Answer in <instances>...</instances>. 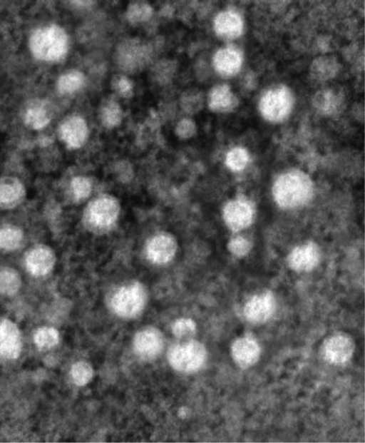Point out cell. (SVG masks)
Here are the masks:
<instances>
[{"label": "cell", "mask_w": 365, "mask_h": 443, "mask_svg": "<svg viewBox=\"0 0 365 443\" xmlns=\"http://www.w3.org/2000/svg\"><path fill=\"white\" fill-rule=\"evenodd\" d=\"M313 185L310 178L300 170L281 175L274 182L273 198L282 208L291 209L305 204L312 197Z\"/></svg>", "instance_id": "cell-1"}, {"label": "cell", "mask_w": 365, "mask_h": 443, "mask_svg": "<svg viewBox=\"0 0 365 443\" xmlns=\"http://www.w3.org/2000/svg\"><path fill=\"white\" fill-rule=\"evenodd\" d=\"M30 48L34 56L43 61H57L66 53L68 38L64 30L51 25L36 30L30 39Z\"/></svg>", "instance_id": "cell-2"}, {"label": "cell", "mask_w": 365, "mask_h": 443, "mask_svg": "<svg viewBox=\"0 0 365 443\" xmlns=\"http://www.w3.org/2000/svg\"><path fill=\"white\" fill-rule=\"evenodd\" d=\"M206 354L202 344L196 340H190L170 347L168 352V359L176 370L192 372L203 365Z\"/></svg>", "instance_id": "cell-3"}, {"label": "cell", "mask_w": 365, "mask_h": 443, "mask_svg": "<svg viewBox=\"0 0 365 443\" xmlns=\"http://www.w3.org/2000/svg\"><path fill=\"white\" fill-rule=\"evenodd\" d=\"M293 105V96L288 88L276 87L266 92L259 101V110L264 118L278 122L290 113Z\"/></svg>", "instance_id": "cell-4"}, {"label": "cell", "mask_w": 365, "mask_h": 443, "mask_svg": "<svg viewBox=\"0 0 365 443\" xmlns=\"http://www.w3.org/2000/svg\"><path fill=\"white\" fill-rule=\"evenodd\" d=\"M145 302V290L140 283L135 282L120 288L113 295L111 303L118 315L132 317L143 310Z\"/></svg>", "instance_id": "cell-5"}, {"label": "cell", "mask_w": 365, "mask_h": 443, "mask_svg": "<svg viewBox=\"0 0 365 443\" xmlns=\"http://www.w3.org/2000/svg\"><path fill=\"white\" fill-rule=\"evenodd\" d=\"M275 307L276 302L272 292L265 291L254 295L247 302L244 307V315L247 321L260 324L272 317Z\"/></svg>", "instance_id": "cell-6"}, {"label": "cell", "mask_w": 365, "mask_h": 443, "mask_svg": "<svg viewBox=\"0 0 365 443\" xmlns=\"http://www.w3.org/2000/svg\"><path fill=\"white\" fill-rule=\"evenodd\" d=\"M354 342L345 335L338 334L327 338L322 346L325 360L334 365H341L349 361L353 355Z\"/></svg>", "instance_id": "cell-7"}, {"label": "cell", "mask_w": 365, "mask_h": 443, "mask_svg": "<svg viewBox=\"0 0 365 443\" xmlns=\"http://www.w3.org/2000/svg\"><path fill=\"white\" fill-rule=\"evenodd\" d=\"M254 217L250 203L245 200L236 199L227 203L223 210V218L233 231H240L248 227Z\"/></svg>", "instance_id": "cell-8"}, {"label": "cell", "mask_w": 365, "mask_h": 443, "mask_svg": "<svg viewBox=\"0 0 365 443\" xmlns=\"http://www.w3.org/2000/svg\"><path fill=\"white\" fill-rule=\"evenodd\" d=\"M260 352L257 342L250 336L237 339L231 347L234 361L242 369L254 365L259 359Z\"/></svg>", "instance_id": "cell-9"}, {"label": "cell", "mask_w": 365, "mask_h": 443, "mask_svg": "<svg viewBox=\"0 0 365 443\" xmlns=\"http://www.w3.org/2000/svg\"><path fill=\"white\" fill-rule=\"evenodd\" d=\"M163 340L160 332L155 328L139 331L133 340L134 350L143 358L156 357L162 350Z\"/></svg>", "instance_id": "cell-10"}, {"label": "cell", "mask_w": 365, "mask_h": 443, "mask_svg": "<svg viewBox=\"0 0 365 443\" xmlns=\"http://www.w3.org/2000/svg\"><path fill=\"white\" fill-rule=\"evenodd\" d=\"M21 349V336L16 324L9 320L0 322V357L17 358Z\"/></svg>", "instance_id": "cell-11"}, {"label": "cell", "mask_w": 365, "mask_h": 443, "mask_svg": "<svg viewBox=\"0 0 365 443\" xmlns=\"http://www.w3.org/2000/svg\"><path fill=\"white\" fill-rule=\"evenodd\" d=\"M319 250L313 243L296 247L288 257L289 267L298 272L312 270L319 263Z\"/></svg>", "instance_id": "cell-12"}, {"label": "cell", "mask_w": 365, "mask_h": 443, "mask_svg": "<svg viewBox=\"0 0 365 443\" xmlns=\"http://www.w3.org/2000/svg\"><path fill=\"white\" fill-rule=\"evenodd\" d=\"M177 249L175 239L167 234L155 236L147 246V254L150 260L156 263H165L174 256Z\"/></svg>", "instance_id": "cell-13"}, {"label": "cell", "mask_w": 365, "mask_h": 443, "mask_svg": "<svg viewBox=\"0 0 365 443\" xmlns=\"http://www.w3.org/2000/svg\"><path fill=\"white\" fill-rule=\"evenodd\" d=\"M119 205L111 198H101L93 202L89 210L93 223L101 226L109 225L117 218Z\"/></svg>", "instance_id": "cell-14"}, {"label": "cell", "mask_w": 365, "mask_h": 443, "mask_svg": "<svg viewBox=\"0 0 365 443\" xmlns=\"http://www.w3.org/2000/svg\"><path fill=\"white\" fill-rule=\"evenodd\" d=\"M60 136L68 146L71 148L81 147L88 136V127L86 121L78 116L69 118L61 125Z\"/></svg>", "instance_id": "cell-15"}, {"label": "cell", "mask_w": 365, "mask_h": 443, "mask_svg": "<svg viewBox=\"0 0 365 443\" xmlns=\"http://www.w3.org/2000/svg\"><path fill=\"white\" fill-rule=\"evenodd\" d=\"M242 56L239 50L227 47L216 52L213 58L215 69L225 76L236 74L240 69Z\"/></svg>", "instance_id": "cell-16"}, {"label": "cell", "mask_w": 365, "mask_h": 443, "mask_svg": "<svg viewBox=\"0 0 365 443\" xmlns=\"http://www.w3.org/2000/svg\"><path fill=\"white\" fill-rule=\"evenodd\" d=\"M55 263V255L46 247L32 250L26 258L28 270L34 275H43L51 271Z\"/></svg>", "instance_id": "cell-17"}, {"label": "cell", "mask_w": 365, "mask_h": 443, "mask_svg": "<svg viewBox=\"0 0 365 443\" xmlns=\"http://www.w3.org/2000/svg\"><path fill=\"white\" fill-rule=\"evenodd\" d=\"M214 29L220 36L232 39L242 34L243 22L237 13L230 11H223L216 16Z\"/></svg>", "instance_id": "cell-18"}, {"label": "cell", "mask_w": 365, "mask_h": 443, "mask_svg": "<svg viewBox=\"0 0 365 443\" xmlns=\"http://www.w3.org/2000/svg\"><path fill=\"white\" fill-rule=\"evenodd\" d=\"M208 104L210 109L217 112L228 111L237 104V98L227 85H219L211 91Z\"/></svg>", "instance_id": "cell-19"}, {"label": "cell", "mask_w": 365, "mask_h": 443, "mask_svg": "<svg viewBox=\"0 0 365 443\" xmlns=\"http://www.w3.org/2000/svg\"><path fill=\"white\" fill-rule=\"evenodd\" d=\"M23 185L13 177L0 179V203L11 204L18 200L23 195Z\"/></svg>", "instance_id": "cell-20"}, {"label": "cell", "mask_w": 365, "mask_h": 443, "mask_svg": "<svg viewBox=\"0 0 365 443\" xmlns=\"http://www.w3.org/2000/svg\"><path fill=\"white\" fill-rule=\"evenodd\" d=\"M85 77L79 71H73L62 75L58 81V89L63 94L72 93L84 84Z\"/></svg>", "instance_id": "cell-21"}, {"label": "cell", "mask_w": 365, "mask_h": 443, "mask_svg": "<svg viewBox=\"0 0 365 443\" xmlns=\"http://www.w3.org/2000/svg\"><path fill=\"white\" fill-rule=\"evenodd\" d=\"M51 116L43 106L30 107L25 115L26 123L34 129H39L48 123Z\"/></svg>", "instance_id": "cell-22"}, {"label": "cell", "mask_w": 365, "mask_h": 443, "mask_svg": "<svg viewBox=\"0 0 365 443\" xmlns=\"http://www.w3.org/2000/svg\"><path fill=\"white\" fill-rule=\"evenodd\" d=\"M21 278L19 274L10 269L0 271V293L14 295L21 286Z\"/></svg>", "instance_id": "cell-23"}, {"label": "cell", "mask_w": 365, "mask_h": 443, "mask_svg": "<svg viewBox=\"0 0 365 443\" xmlns=\"http://www.w3.org/2000/svg\"><path fill=\"white\" fill-rule=\"evenodd\" d=\"M58 340V332L53 327H41L34 335V342L41 349H49L56 345Z\"/></svg>", "instance_id": "cell-24"}, {"label": "cell", "mask_w": 365, "mask_h": 443, "mask_svg": "<svg viewBox=\"0 0 365 443\" xmlns=\"http://www.w3.org/2000/svg\"><path fill=\"white\" fill-rule=\"evenodd\" d=\"M22 232L16 228L6 227L0 230V248L6 250L16 248L22 240Z\"/></svg>", "instance_id": "cell-25"}, {"label": "cell", "mask_w": 365, "mask_h": 443, "mask_svg": "<svg viewBox=\"0 0 365 443\" xmlns=\"http://www.w3.org/2000/svg\"><path fill=\"white\" fill-rule=\"evenodd\" d=\"M249 161L247 151L241 147L230 150L226 156V164L231 170L239 171L245 168Z\"/></svg>", "instance_id": "cell-26"}, {"label": "cell", "mask_w": 365, "mask_h": 443, "mask_svg": "<svg viewBox=\"0 0 365 443\" xmlns=\"http://www.w3.org/2000/svg\"><path fill=\"white\" fill-rule=\"evenodd\" d=\"M71 374L75 384L79 386L87 384L93 376V369L85 362H78L73 365Z\"/></svg>", "instance_id": "cell-27"}, {"label": "cell", "mask_w": 365, "mask_h": 443, "mask_svg": "<svg viewBox=\"0 0 365 443\" xmlns=\"http://www.w3.org/2000/svg\"><path fill=\"white\" fill-rule=\"evenodd\" d=\"M121 118V112L118 106L113 103H109L103 109L102 120L106 126L113 127L116 126Z\"/></svg>", "instance_id": "cell-28"}, {"label": "cell", "mask_w": 365, "mask_h": 443, "mask_svg": "<svg viewBox=\"0 0 365 443\" xmlns=\"http://www.w3.org/2000/svg\"><path fill=\"white\" fill-rule=\"evenodd\" d=\"M196 325L190 318L177 320L172 326L173 334L178 337L190 335L195 332Z\"/></svg>", "instance_id": "cell-29"}, {"label": "cell", "mask_w": 365, "mask_h": 443, "mask_svg": "<svg viewBox=\"0 0 365 443\" xmlns=\"http://www.w3.org/2000/svg\"><path fill=\"white\" fill-rule=\"evenodd\" d=\"M73 193L76 198L83 199L88 197L91 191V182L84 177H76L71 183Z\"/></svg>", "instance_id": "cell-30"}, {"label": "cell", "mask_w": 365, "mask_h": 443, "mask_svg": "<svg viewBox=\"0 0 365 443\" xmlns=\"http://www.w3.org/2000/svg\"><path fill=\"white\" fill-rule=\"evenodd\" d=\"M229 248L234 255L243 256L249 252L250 243L245 238L237 236L231 240L229 243Z\"/></svg>", "instance_id": "cell-31"}, {"label": "cell", "mask_w": 365, "mask_h": 443, "mask_svg": "<svg viewBox=\"0 0 365 443\" xmlns=\"http://www.w3.org/2000/svg\"><path fill=\"white\" fill-rule=\"evenodd\" d=\"M322 97L319 100L321 105L319 106L324 111H327L333 109L335 105V99L334 98L333 94L329 92H327L322 94Z\"/></svg>", "instance_id": "cell-32"}, {"label": "cell", "mask_w": 365, "mask_h": 443, "mask_svg": "<svg viewBox=\"0 0 365 443\" xmlns=\"http://www.w3.org/2000/svg\"><path fill=\"white\" fill-rule=\"evenodd\" d=\"M118 86L120 88V91L123 93H125L129 91L131 89V84L127 78H121V80L118 83Z\"/></svg>", "instance_id": "cell-33"}]
</instances>
